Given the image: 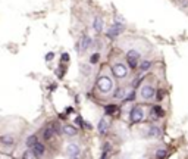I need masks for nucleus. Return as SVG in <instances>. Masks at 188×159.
<instances>
[{
    "label": "nucleus",
    "instance_id": "1",
    "mask_svg": "<svg viewBox=\"0 0 188 159\" xmlns=\"http://www.w3.org/2000/svg\"><path fill=\"white\" fill-rule=\"evenodd\" d=\"M97 88H99V92L103 93V94L110 93L112 88H113V81H112V78L107 77V75L99 77V80H97Z\"/></svg>",
    "mask_w": 188,
    "mask_h": 159
},
{
    "label": "nucleus",
    "instance_id": "2",
    "mask_svg": "<svg viewBox=\"0 0 188 159\" xmlns=\"http://www.w3.org/2000/svg\"><path fill=\"white\" fill-rule=\"evenodd\" d=\"M112 72H113V75H115L116 78L122 80V78H126V77H128V68H126L124 63L118 62V63H115V65L112 66Z\"/></svg>",
    "mask_w": 188,
    "mask_h": 159
},
{
    "label": "nucleus",
    "instance_id": "3",
    "mask_svg": "<svg viewBox=\"0 0 188 159\" xmlns=\"http://www.w3.org/2000/svg\"><path fill=\"white\" fill-rule=\"evenodd\" d=\"M154 94H156V90H154V87L153 85H150V84H146V85H143L141 87V90H140V97L143 99V100H151L153 97H154Z\"/></svg>",
    "mask_w": 188,
    "mask_h": 159
},
{
    "label": "nucleus",
    "instance_id": "4",
    "mask_svg": "<svg viewBox=\"0 0 188 159\" xmlns=\"http://www.w3.org/2000/svg\"><path fill=\"white\" fill-rule=\"evenodd\" d=\"M140 52L137 50H129L126 53V63L129 68H132V69H135V68L138 66V60H140Z\"/></svg>",
    "mask_w": 188,
    "mask_h": 159
},
{
    "label": "nucleus",
    "instance_id": "5",
    "mask_svg": "<svg viewBox=\"0 0 188 159\" xmlns=\"http://www.w3.org/2000/svg\"><path fill=\"white\" fill-rule=\"evenodd\" d=\"M143 118H144V110L141 109L140 106H135V108L131 109V113H129V119H131V122L138 124V122L143 121Z\"/></svg>",
    "mask_w": 188,
    "mask_h": 159
},
{
    "label": "nucleus",
    "instance_id": "6",
    "mask_svg": "<svg viewBox=\"0 0 188 159\" xmlns=\"http://www.w3.org/2000/svg\"><path fill=\"white\" fill-rule=\"evenodd\" d=\"M65 152H66L68 156H70L72 159H77V158L79 156V153H81V149H79V144H78V143H69V144H66Z\"/></svg>",
    "mask_w": 188,
    "mask_h": 159
},
{
    "label": "nucleus",
    "instance_id": "7",
    "mask_svg": "<svg viewBox=\"0 0 188 159\" xmlns=\"http://www.w3.org/2000/svg\"><path fill=\"white\" fill-rule=\"evenodd\" d=\"M122 31H124V25L119 24V22H116V24H113L110 27V30L107 31V35L109 37H118V35L122 34Z\"/></svg>",
    "mask_w": 188,
    "mask_h": 159
},
{
    "label": "nucleus",
    "instance_id": "8",
    "mask_svg": "<svg viewBox=\"0 0 188 159\" xmlns=\"http://www.w3.org/2000/svg\"><path fill=\"white\" fill-rule=\"evenodd\" d=\"M62 131H63L65 135H68V137H75V135L78 134V130L75 127H72V125H63Z\"/></svg>",
    "mask_w": 188,
    "mask_h": 159
},
{
    "label": "nucleus",
    "instance_id": "9",
    "mask_svg": "<svg viewBox=\"0 0 188 159\" xmlns=\"http://www.w3.org/2000/svg\"><path fill=\"white\" fill-rule=\"evenodd\" d=\"M0 142H2L3 146H12L15 143V139H13V135H10V134H3L2 137H0Z\"/></svg>",
    "mask_w": 188,
    "mask_h": 159
},
{
    "label": "nucleus",
    "instance_id": "10",
    "mask_svg": "<svg viewBox=\"0 0 188 159\" xmlns=\"http://www.w3.org/2000/svg\"><path fill=\"white\" fill-rule=\"evenodd\" d=\"M53 135H55V128H53V125H49V127L44 128V131H43V139H44V140H50Z\"/></svg>",
    "mask_w": 188,
    "mask_h": 159
},
{
    "label": "nucleus",
    "instance_id": "11",
    "mask_svg": "<svg viewBox=\"0 0 188 159\" xmlns=\"http://www.w3.org/2000/svg\"><path fill=\"white\" fill-rule=\"evenodd\" d=\"M93 28L96 30L97 33H102L103 31V19L100 16H96L94 18V22H93Z\"/></svg>",
    "mask_w": 188,
    "mask_h": 159
},
{
    "label": "nucleus",
    "instance_id": "12",
    "mask_svg": "<svg viewBox=\"0 0 188 159\" xmlns=\"http://www.w3.org/2000/svg\"><path fill=\"white\" fill-rule=\"evenodd\" d=\"M32 152H34V155H35V156H38V158H40V156H43V155H44L46 147H44V144H41V143H38V142H37V144L32 147Z\"/></svg>",
    "mask_w": 188,
    "mask_h": 159
},
{
    "label": "nucleus",
    "instance_id": "13",
    "mask_svg": "<svg viewBox=\"0 0 188 159\" xmlns=\"http://www.w3.org/2000/svg\"><path fill=\"white\" fill-rule=\"evenodd\" d=\"M90 46H91V37L90 35H84L82 40H81V50L85 52Z\"/></svg>",
    "mask_w": 188,
    "mask_h": 159
},
{
    "label": "nucleus",
    "instance_id": "14",
    "mask_svg": "<svg viewBox=\"0 0 188 159\" xmlns=\"http://www.w3.org/2000/svg\"><path fill=\"white\" fill-rule=\"evenodd\" d=\"M37 142H38V140H37V135H35V134H31V135H28V137H27L25 144H27V147H28V149H30V147L32 149V147L37 144Z\"/></svg>",
    "mask_w": 188,
    "mask_h": 159
},
{
    "label": "nucleus",
    "instance_id": "15",
    "mask_svg": "<svg viewBox=\"0 0 188 159\" xmlns=\"http://www.w3.org/2000/svg\"><path fill=\"white\" fill-rule=\"evenodd\" d=\"M107 127H109V124H107V121H106V118H102L100 119V122H99V133L100 134H106L107 133Z\"/></svg>",
    "mask_w": 188,
    "mask_h": 159
},
{
    "label": "nucleus",
    "instance_id": "16",
    "mask_svg": "<svg viewBox=\"0 0 188 159\" xmlns=\"http://www.w3.org/2000/svg\"><path fill=\"white\" fill-rule=\"evenodd\" d=\"M151 112H153V115H154L156 118H162V117H164V110H163L160 106H154V108L151 109Z\"/></svg>",
    "mask_w": 188,
    "mask_h": 159
},
{
    "label": "nucleus",
    "instance_id": "17",
    "mask_svg": "<svg viewBox=\"0 0 188 159\" xmlns=\"http://www.w3.org/2000/svg\"><path fill=\"white\" fill-rule=\"evenodd\" d=\"M112 150V146L110 143H104V147H103V153H102V159H109V153Z\"/></svg>",
    "mask_w": 188,
    "mask_h": 159
},
{
    "label": "nucleus",
    "instance_id": "18",
    "mask_svg": "<svg viewBox=\"0 0 188 159\" xmlns=\"http://www.w3.org/2000/svg\"><path fill=\"white\" fill-rule=\"evenodd\" d=\"M160 134V128L159 127H151L150 130H149V137H157V135Z\"/></svg>",
    "mask_w": 188,
    "mask_h": 159
},
{
    "label": "nucleus",
    "instance_id": "19",
    "mask_svg": "<svg viewBox=\"0 0 188 159\" xmlns=\"http://www.w3.org/2000/svg\"><path fill=\"white\" fill-rule=\"evenodd\" d=\"M150 68H151V62L150 60H143V62H141V65H140V69L141 71H147V69H150Z\"/></svg>",
    "mask_w": 188,
    "mask_h": 159
},
{
    "label": "nucleus",
    "instance_id": "20",
    "mask_svg": "<svg viewBox=\"0 0 188 159\" xmlns=\"http://www.w3.org/2000/svg\"><path fill=\"white\" fill-rule=\"evenodd\" d=\"M99 59H100V53H94V55H91V58H90V63H91V65H96V63L99 62Z\"/></svg>",
    "mask_w": 188,
    "mask_h": 159
},
{
    "label": "nucleus",
    "instance_id": "21",
    "mask_svg": "<svg viewBox=\"0 0 188 159\" xmlns=\"http://www.w3.org/2000/svg\"><path fill=\"white\" fill-rule=\"evenodd\" d=\"M166 155H168V152L164 150V149H159V150L156 152V158H159V159H163V158H166Z\"/></svg>",
    "mask_w": 188,
    "mask_h": 159
},
{
    "label": "nucleus",
    "instance_id": "22",
    "mask_svg": "<svg viewBox=\"0 0 188 159\" xmlns=\"http://www.w3.org/2000/svg\"><path fill=\"white\" fill-rule=\"evenodd\" d=\"M115 112H116V106L115 105L106 106V113H107V115H112V113H115Z\"/></svg>",
    "mask_w": 188,
    "mask_h": 159
},
{
    "label": "nucleus",
    "instance_id": "23",
    "mask_svg": "<svg viewBox=\"0 0 188 159\" xmlns=\"http://www.w3.org/2000/svg\"><path fill=\"white\" fill-rule=\"evenodd\" d=\"M34 152L32 150H27L25 153H24V159H34Z\"/></svg>",
    "mask_w": 188,
    "mask_h": 159
},
{
    "label": "nucleus",
    "instance_id": "24",
    "mask_svg": "<svg viewBox=\"0 0 188 159\" xmlns=\"http://www.w3.org/2000/svg\"><path fill=\"white\" fill-rule=\"evenodd\" d=\"M53 58H55V53H53V52H50V53L46 55V60H52Z\"/></svg>",
    "mask_w": 188,
    "mask_h": 159
},
{
    "label": "nucleus",
    "instance_id": "25",
    "mask_svg": "<svg viewBox=\"0 0 188 159\" xmlns=\"http://www.w3.org/2000/svg\"><path fill=\"white\" fill-rule=\"evenodd\" d=\"M134 97H135V93L132 92V93H129V94H128V97H126V102H131V100H134Z\"/></svg>",
    "mask_w": 188,
    "mask_h": 159
},
{
    "label": "nucleus",
    "instance_id": "26",
    "mask_svg": "<svg viewBox=\"0 0 188 159\" xmlns=\"http://www.w3.org/2000/svg\"><path fill=\"white\" fill-rule=\"evenodd\" d=\"M75 122H77L78 125H82V119H81L79 117H77V118H75Z\"/></svg>",
    "mask_w": 188,
    "mask_h": 159
},
{
    "label": "nucleus",
    "instance_id": "27",
    "mask_svg": "<svg viewBox=\"0 0 188 159\" xmlns=\"http://www.w3.org/2000/svg\"><path fill=\"white\" fill-rule=\"evenodd\" d=\"M62 59H63V60H68V59H69V56H68V55H65V53H63V55H62Z\"/></svg>",
    "mask_w": 188,
    "mask_h": 159
}]
</instances>
